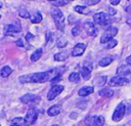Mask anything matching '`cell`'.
I'll return each instance as SVG.
<instances>
[{
	"instance_id": "obj_19",
	"label": "cell",
	"mask_w": 131,
	"mask_h": 126,
	"mask_svg": "<svg viewBox=\"0 0 131 126\" xmlns=\"http://www.w3.org/2000/svg\"><path fill=\"white\" fill-rule=\"evenodd\" d=\"M98 94H99L100 96L111 97V96H113V94H114V90L111 89V88H102L101 90H99Z\"/></svg>"
},
{
	"instance_id": "obj_5",
	"label": "cell",
	"mask_w": 131,
	"mask_h": 126,
	"mask_svg": "<svg viewBox=\"0 0 131 126\" xmlns=\"http://www.w3.org/2000/svg\"><path fill=\"white\" fill-rule=\"evenodd\" d=\"M125 113H126V106L123 102L119 103L117 106V108L115 109V111H114V114H113V117H112L113 121L118 122V121L122 120L123 117L125 116Z\"/></svg>"
},
{
	"instance_id": "obj_9",
	"label": "cell",
	"mask_w": 131,
	"mask_h": 126,
	"mask_svg": "<svg viewBox=\"0 0 131 126\" xmlns=\"http://www.w3.org/2000/svg\"><path fill=\"white\" fill-rule=\"evenodd\" d=\"M86 124L88 126H102L104 124L103 116H91L86 119Z\"/></svg>"
},
{
	"instance_id": "obj_22",
	"label": "cell",
	"mask_w": 131,
	"mask_h": 126,
	"mask_svg": "<svg viewBox=\"0 0 131 126\" xmlns=\"http://www.w3.org/2000/svg\"><path fill=\"white\" fill-rule=\"evenodd\" d=\"M74 9H75V11H77L80 14H87L90 12V10L86 6H81V5H76L74 7Z\"/></svg>"
},
{
	"instance_id": "obj_28",
	"label": "cell",
	"mask_w": 131,
	"mask_h": 126,
	"mask_svg": "<svg viewBox=\"0 0 131 126\" xmlns=\"http://www.w3.org/2000/svg\"><path fill=\"white\" fill-rule=\"evenodd\" d=\"M67 44H68V41H67L66 39H63V38H59V39H57V42H56V46H57L58 48H62V47H66V46H67Z\"/></svg>"
},
{
	"instance_id": "obj_44",
	"label": "cell",
	"mask_w": 131,
	"mask_h": 126,
	"mask_svg": "<svg viewBox=\"0 0 131 126\" xmlns=\"http://www.w3.org/2000/svg\"><path fill=\"white\" fill-rule=\"evenodd\" d=\"M122 126H124V125H122Z\"/></svg>"
},
{
	"instance_id": "obj_8",
	"label": "cell",
	"mask_w": 131,
	"mask_h": 126,
	"mask_svg": "<svg viewBox=\"0 0 131 126\" xmlns=\"http://www.w3.org/2000/svg\"><path fill=\"white\" fill-rule=\"evenodd\" d=\"M4 30H5V34L6 35H14V34H17V33H19L21 31V27H20L19 23L15 22V23L6 25L4 27Z\"/></svg>"
},
{
	"instance_id": "obj_24",
	"label": "cell",
	"mask_w": 131,
	"mask_h": 126,
	"mask_svg": "<svg viewBox=\"0 0 131 126\" xmlns=\"http://www.w3.org/2000/svg\"><path fill=\"white\" fill-rule=\"evenodd\" d=\"M11 69L8 67V66H4L1 70H0V75H1V77H3V78H7L10 74H11Z\"/></svg>"
},
{
	"instance_id": "obj_43",
	"label": "cell",
	"mask_w": 131,
	"mask_h": 126,
	"mask_svg": "<svg viewBox=\"0 0 131 126\" xmlns=\"http://www.w3.org/2000/svg\"><path fill=\"white\" fill-rule=\"evenodd\" d=\"M0 18H1V15H0Z\"/></svg>"
},
{
	"instance_id": "obj_18",
	"label": "cell",
	"mask_w": 131,
	"mask_h": 126,
	"mask_svg": "<svg viewBox=\"0 0 131 126\" xmlns=\"http://www.w3.org/2000/svg\"><path fill=\"white\" fill-rule=\"evenodd\" d=\"M68 57H69V55H68V53H67L66 51L58 52V53H55V54H54V60H55V61H63V60H66Z\"/></svg>"
},
{
	"instance_id": "obj_2",
	"label": "cell",
	"mask_w": 131,
	"mask_h": 126,
	"mask_svg": "<svg viewBox=\"0 0 131 126\" xmlns=\"http://www.w3.org/2000/svg\"><path fill=\"white\" fill-rule=\"evenodd\" d=\"M51 15H52V18L54 20L56 28L59 31H63L64 30V16H63V13L61 12V10L54 7L51 9Z\"/></svg>"
},
{
	"instance_id": "obj_4",
	"label": "cell",
	"mask_w": 131,
	"mask_h": 126,
	"mask_svg": "<svg viewBox=\"0 0 131 126\" xmlns=\"http://www.w3.org/2000/svg\"><path fill=\"white\" fill-rule=\"evenodd\" d=\"M118 34V29L116 27H108L104 33L102 34L101 38H100V43H107L108 41H111L116 35Z\"/></svg>"
},
{
	"instance_id": "obj_13",
	"label": "cell",
	"mask_w": 131,
	"mask_h": 126,
	"mask_svg": "<svg viewBox=\"0 0 131 126\" xmlns=\"http://www.w3.org/2000/svg\"><path fill=\"white\" fill-rule=\"evenodd\" d=\"M85 49H86V45L84 43H78L74 46V48L72 50V55L73 56H80L84 53Z\"/></svg>"
},
{
	"instance_id": "obj_32",
	"label": "cell",
	"mask_w": 131,
	"mask_h": 126,
	"mask_svg": "<svg viewBox=\"0 0 131 126\" xmlns=\"http://www.w3.org/2000/svg\"><path fill=\"white\" fill-rule=\"evenodd\" d=\"M84 2H85V4H86V5L91 6V5H95V4L99 3V2H100V0H84Z\"/></svg>"
},
{
	"instance_id": "obj_39",
	"label": "cell",
	"mask_w": 131,
	"mask_h": 126,
	"mask_svg": "<svg viewBox=\"0 0 131 126\" xmlns=\"http://www.w3.org/2000/svg\"><path fill=\"white\" fill-rule=\"evenodd\" d=\"M71 117H72V118H75V117H76V114H73V115H71Z\"/></svg>"
},
{
	"instance_id": "obj_11",
	"label": "cell",
	"mask_w": 131,
	"mask_h": 126,
	"mask_svg": "<svg viewBox=\"0 0 131 126\" xmlns=\"http://www.w3.org/2000/svg\"><path fill=\"white\" fill-rule=\"evenodd\" d=\"M20 101L24 103H38L40 101V96L32 93H28L20 97Z\"/></svg>"
},
{
	"instance_id": "obj_26",
	"label": "cell",
	"mask_w": 131,
	"mask_h": 126,
	"mask_svg": "<svg viewBox=\"0 0 131 126\" xmlns=\"http://www.w3.org/2000/svg\"><path fill=\"white\" fill-rule=\"evenodd\" d=\"M105 82H106V77L105 76H99L93 81V83L97 86H102V85L105 84Z\"/></svg>"
},
{
	"instance_id": "obj_38",
	"label": "cell",
	"mask_w": 131,
	"mask_h": 126,
	"mask_svg": "<svg viewBox=\"0 0 131 126\" xmlns=\"http://www.w3.org/2000/svg\"><path fill=\"white\" fill-rule=\"evenodd\" d=\"M126 62H127L128 65H130V66H131V55H129V56L126 58Z\"/></svg>"
},
{
	"instance_id": "obj_17",
	"label": "cell",
	"mask_w": 131,
	"mask_h": 126,
	"mask_svg": "<svg viewBox=\"0 0 131 126\" xmlns=\"http://www.w3.org/2000/svg\"><path fill=\"white\" fill-rule=\"evenodd\" d=\"M60 110H61V108H60V106L59 104H53L52 107H50L48 110H47V114L49 115V116H57L59 113H60Z\"/></svg>"
},
{
	"instance_id": "obj_31",
	"label": "cell",
	"mask_w": 131,
	"mask_h": 126,
	"mask_svg": "<svg viewBox=\"0 0 131 126\" xmlns=\"http://www.w3.org/2000/svg\"><path fill=\"white\" fill-rule=\"evenodd\" d=\"M118 44V42H117V40H114V39H112L111 41H108L107 42V45H106V48L107 49H111V48H114L116 45Z\"/></svg>"
},
{
	"instance_id": "obj_27",
	"label": "cell",
	"mask_w": 131,
	"mask_h": 126,
	"mask_svg": "<svg viewBox=\"0 0 131 126\" xmlns=\"http://www.w3.org/2000/svg\"><path fill=\"white\" fill-rule=\"evenodd\" d=\"M11 126H24V119L16 117L11 121Z\"/></svg>"
},
{
	"instance_id": "obj_40",
	"label": "cell",
	"mask_w": 131,
	"mask_h": 126,
	"mask_svg": "<svg viewBox=\"0 0 131 126\" xmlns=\"http://www.w3.org/2000/svg\"><path fill=\"white\" fill-rule=\"evenodd\" d=\"M52 126H59V125H57V124H54V125H52Z\"/></svg>"
},
{
	"instance_id": "obj_12",
	"label": "cell",
	"mask_w": 131,
	"mask_h": 126,
	"mask_svg": "<svg viewBox=\"0 0 131 126\" xmlns=\"http://www.w3.org/2000/svg\"><path fill=\"white\" fill-rule=\"evenodd\" d=\"M84 28H85V30H86L87 35H89L90 37H95V36L97 35V33H98L97 28H96L95 25H94L93 23H91V22H86L85 25H84Z\"/></svg>"
},
{
	"instance_id": "obj_36",
	"label": "cell",
	"mask_w": 131,
	"mask_h": 126,
	"mask_svg": "<svg viewBox=\"0 0 131 126\" xmlns=\"http://www.w3.org/2000/svg\"><path fill=\"white\" fill-rule=\"evenodd\" d=\"M110 2H111V4H113V5H117V4L120 3V0H110Z\"/></svg>"
},
{
	"instance_id": "obj_29",
	"label": "cell",
	"mask_w": 131,
	"mask_h": 126,
	"mask_svg": "<svg viewBox=\"0 0 131 126\" xmlns=\"http://www.w3.org/2000/svg\"><path fill=\"white\" fill-rule=\"evenodd\" d=\"M18 15H19L20 17H23V18H30V13H29L28 10H26V9H20V10L18 11Z\"/></svg>"
},
{
	"instance_id": "obj_25",
	"label": "cell",
	"mask_w": 131,
	"mask_h": 126,
	"mask_svg": "<svg viewBox=\"0 0 131 126\" xmlns=\"http://www.w3.org/2000/svg\"><path fill=\"white\" fill-rule=\"evenodd\" d=\"M69 80H70V82L78 83V82L80 81V75H79V73H77V72L71 73L70 76H69Z\"/></svg>"
},
{
	"instance_id": "obj_20",
	"label": "cell",
	"mask_w": 131,
	"mask_h": 126,
	"mask_svg": "<svg viewBox=\"0 0 131 126\" xmlns=\"http://www.w3.org/2000/svg\"><path fill=\"white\" fill-rule=\"evenodd\" d=\"M113 60H114V57H113V56H105V57L101 58L98 64H99L100 67H106V66H108L110 64H112Z\"/></svg>"
},
{
	"instance_id": "obj_35",
	"label": "cell",
	"mask_w": 131,
	"mask_h": 126,
	"mask_svg": "<svg viewBox=\"0 0 131 126\" xmlns=\"http://www.w3.org/2000/svg\"><path fill=\"white\" fill-rule=\"evenodd\" d=\"M15 43H16V45H17V46H21V47L24 46V42H23V40H21V39H18Z\"/></svg>"
},
{
	"instance_id": "obj_42",
	"label": "cell",
	"mask_w": 131,
	"mask_h": 126,
	"mask_svg": "<svg viewBox=\"0 0 131 126\" xmlns=\"http://www.w3.org/2000/svg\"><path fill=\"white\" fill-rule=\"evenodd\" d=\"M67 1H69V2H71V1H73V0H67Z\"/></svg>"
},
{
	"instance_id": "obj_1",
	"label": "cell",
	"mask_w": 131,
	"mask_h": 126,
	"mask_svg": "<svg viewBox=\"0 0 131 126\" xmlns=\"http://www.w3.org/2000/svg\"><path fill=\"white\" fill-rule=\"evenodd\" d=\"M64 70H66L64 67H62V68L59 67V68H54V69L46 71V72H39V73L30 74V75H25V76L19 77V82H21V83H28V82L45 83L47 81L51 82L57 76H61Z\"/></svg>"
},
{
	"instance_id": "obj_14",
	"label": "cell",
	"mask_w": 131,
	"mask_h": 126,
	"mask_svg": "<svg viewBox=\"0 0 131 126\" xmlns=\"http://www.w3.org/2000/svg\"><path fill=\"white\" fill-rule=\"evenodd\" d=\"M89 62H85V66L81 69V76L84 80H88L91 77V70H92V66L88 65Z\"/></svg>"
},
{
	"instance_id": "obj_10",
	"label": "cell",
	"mask_w": 131,
	"mask_h": 126,
	"mask_svg": "<svg viewBox=\"0 0 131 126\" xmlns=\"http://www.w3.org/2000/svg\"><path fill=\"white\" fill-rule=\"evenodd\" d=\"M62 90H63V86H61V85H53L50 88V90L48 91V93H47V99L48 100L54 99L56 96H58L62 92Z\"/></svg>"
},
{
	"instance_id": "obj_6",
	"label": "cell",
	"mask_w": 131,
	"mask_h": 126,
	"mask_svg": "<svg viewBox=\"0 0 131 126\" xmlns=\"http://www.w3.org/2000/svg\"><path fill=\"white\" fill-rule=\"evenodd\" d=\"M131 80L126 78V77H122V76H115L113 77L110 81H108V85L111 87H115V86H125L127 85Z\"/></svg>"
},
{
	"instance_id": "obj_21",
	"label": "cell",
	"mask_w": 131,
	"mask_h": 126,
	"mask_svg": "<svg viewBox=\"0 0 131 126\" xmlns=\"http://www.w3.org/2000/svg\"><path fill=\"white\" fill-rule=\"evenodd\" d=\"M42 53H43L42 48H38L37 50H35V51L32 53V55H31V60H32V61H37V60L41 57Z\"/></svg>"
},
{
	"instance_id": "obj_30",
	"label": "cell",
	"mask_w": 131,
	"mask_h": 126,
	"mask_svg": "<svg viewBox=\"0 0 131 126\" xmlns=\"http://www.w3.org/2000/svg\"><path fill=\"white\" fill-rule=\"evenodd\" d=\"M69 3V1L67 0H55L52 2V4L54 6H63V5H67Z\"/></svg>"
},
{
	"instance_id": "obj_3",
	"label": "cell",
	"mask_w": 131,
	"mask_h": 126,
	"mask_svg": "<svg viewBox=\"0 0 131 126\" xmlns=\"http://www.w3.org/2000/svg\"><path fill=\"white\" fill-rule=\"evenodd\" d=\"M38 118V110L36 108H31L27 112L25 118H24V126H30L33 125Z\"/></svg>"
},
{
	"instance_id": "obj_7",
	"label": "cell",
	"mask_w": 131,
	"mask_h": 126,
	"mask_svg": "<svg viewBox=\"0 0 131 126\" xmlns=\"http://www.w3.org/2000/svg\"><path fill=\"white\" fill-rule=\"evenodd\" d=\"M93 19H94V23L101 25V26H104V25L108 24L111 16H110V14L104 13V12H97L93 15Z\"/></svg>"
},
{
	"instance_id": "obj_34",
	"label": "cell",
	"mask_w": 131,
	"mask_h": 126,
	"mask_svg": "<svg viewBox=\"0 0 131 126\" xmlns=\"http://www.w3.org/2000/svg\"><path fill=\"white\" fill-rule=\"evenodd\" d=\"M34 38V36L31 34V33H28L27 35H26V39H27V41L29 42V41H32V39Z\"/></svg>"
},
{
	"instance_id": "obj_16",
	"label": "cell",
	"mask_w": 131,
	"mask_h": 126,
	"mask_svg": "<svg viewBox=\"0 0 131 126\" xmlns=\"http://www.w3.org/2000/svg\"><path fill=\"white\" fill-rule=\"evenodd\" d=\"M93 91H94V88L92 86H84L79 89L78 94H79V96H87V95L91 94Z\"/></svg>"
},
{
	"instance_id": "obj_23",
	"label": "cell",
	"mask_w": 131,
	"mask_h": 126,
	"mask_svg": "<svg viewBox=\"0 0 131 126\" xmlns=\"http://www.w3.org/2000/svg\"><path fill=\"white\" fill-rule=\"evenodd\" d=\"M30 20H31V23H33V24L40 23V22L42 20V15L40 14V12H36V13L30 15Z\"/></svg>"
},
{
	"instance_id": "obj_37",
	"label": "cell",
	"mask_w": 131,
	"mask_h": 126,
	"mask_svg": "<svg viewBox=\"0 0 131 126\" xmlns=\"http://www.w3.org/2000/svg\"><path fill=\"white\" fill-rule=\"evenodd\" d=\"M108 11H110V13H111V15H114L115 13H116V10L115 9H113V8H108Z\"/></svg>"
},
{
	"instance_id": "obj_33",
	"label": "cell",
	"mask_w": 131,
	"mask_h": 126,
	"mask_svg": "<svg viewBox=\"0 0 131 126\" xmlns=\"http://www.w3.org/2000/svg\"><path fill=\"white\" fill-rule=\"evenodd\" d=\"M72 34H73V36H78L80 34V28L79 27H74L72 29Z\"/></svg>"
},
{
	"instance_id": "obj_41",
	"label": "cell",
	"mask_w": 131,
	"mask_h": 126,
	"mask_svg": "<svg viewBox=\"0 0 131 126\" xmlns=\"http://www.w3.org/2000/svg\"><path fill=\"white\" fill-rule=\"evenodd\" d=\"M1 7H2V4H1V3H0V8H1Z\"/></svg>"
},
{
	"instance_id": "obj_15",
	"label": "cell",
	"mask_w": 131,
	"mask_h": 126,
	"mask_svg": "<svg viewBox=\"0 0 131 126\" xmlns=\"http://www.w3.org/2000/svg\"><path fill=\"white\" fill-rule=\"evenodd\" d=\"M117 74H118V76H122V77L128 78V76L131 75V70L127 67V65H124V66H121V67L118 69ZM128 79H129V78H128ZM130 80H131V79H130Z\"/></svg>"
},
{
	"instance_id": "obj_45",
	"label": "cell",
	"mask_w": 131,
	"mask_h": 126,
	"mask_svg": "<svg viewBox=\"0 0 131 126\" xmlns=\"http://www.w3.org/2000/svg\"><path fill=\"white\" fill-rule=\"evenodd\" d=\"M0 126H1V125H0Z\"/></svg>"
}]
</instances>
